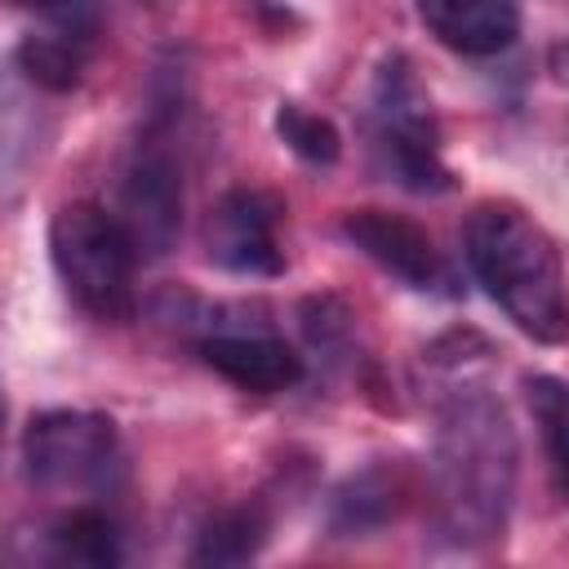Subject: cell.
Masks as SVG:
<instances>
[{
    "label": "cell",
    "mask_w": 569,
    "mask_h": 569,
    "mask_svg": "<svg viewBox=\"0 0 569 569\" xmlns=\"http://www.w3.org/2000/svg\"><path fill=\"white\" fill-rule=\"evenodd\" d=\"M182 209H187V178H182V156L173 147V111H156L124 156L120 209L111 213L124 222L138 262H156L178 244Z\"/></svg>",
    "instance_id": "8992f818"
},
{
    "label": "cell",
    "mask_w": 569,
    "mask_h": 569,
    "mask_svg": "<svg viewBox=\"0 0 569 569\" xmlns=\"http://www.w3.org/2000/svg\"><path fill=\"white\" fill-rule=\"evenodd\" d=\"M276 133L307 164H338V156H342V133L333 129V120L302 107V102H280L276 107Z\"/></svg>",
    "instance_id": "2e32d148"
},
{
    "label": "cell",
    "mask_w": 569,
    "mask_h": 569,
    "mask_svg": "<svg viewBox=\"0 0 569 569\" xmlns=\"http://www.w3.org/2000/svg\"><path fill=\"white\" fill-rule=\"evenodd\" d=\"M525 400H529L533 427H538V436H542V453H547L551 485H556V493L565 498V485H569V449H565V382H560V378H551V373H533V378H525Z\"/></svg>",
    "instance_id": "9a60e30c"
},
{
    "label": "cell",
    "mask_w": 569,
    "mask_h": 569,
    "mask_svg": "<svg viewBox=\"0 0 569 569\" xmlns=\"http://www.w3.org/2000/svg\"><path fill=\"white\" fill-rule=\"evenodd\" d=\"M44 542H49L53 560H67V565L111 569V565L124 560L120 529H116V520H111L98 502H76L67 516H58V520L44 529Z\"/></svg>",
    "instance_id": "4fadbf2b"
},
{
    "label": "cell",
    "mask_w": 569,
    "mask_h": 569,
    "mask_svg": "<svg viewBox=\"0 0 569 569\" xmlns=\"http://www.w3.org/2000/svg\"><path fill=\"white\" fill-rule=\"evenodd\" d=\"M409 498H413V485L400 462H369L329 493L325 529L329 538H369L387 529L409 507Z\"/></svg>",
    "instance_id": "30bf717a"
},
{
    "label": "cell",
    "mask_w": 569,
    "mask_h": 569,
    "mask_svg": "<svg viewBox=\"0 0 569 569\" xmlns=\"http://www.w3.org/2000/svg\"><path fill=\"white\" fill-rule=\"evenodd\" d=\"M342 236L373 267H382L387 276H396L405 289L440 293L449 284V267H445V253L436 249L431 231L418 227L405 213H391V209H351V213H342Z\"/></svg>",
    "instance_id": "ba28073f"
},
{
    "label": "cell",
    "mask_w": 569,
    "mask_h": 569,
    "mask_svg": "<svg viewBox=\"0 0 569 569\" xmlns=\"http://www.w3.org/2000/svg\"><path fill=\"white\" fill-rule=\"evenodd\" d=\"M49 258H53V271L67 289V298L84 316H93L102 325H124L133 316L138 249L111 209H102L93 200L62 204L49 222Z\"/></svg>",
    "instance_id": "3957f363"
},
{
    "label": "cell",
    "mask_w": 569,
    "mask_h": 569,
    "mask_svg": "<svg viewBox=\"0 0 569 569\" xmlns=\"http://www.w3.org/2000/svg\"><path fill=\"white\" fill-rule=\"evenodd\" d=\"M418 22L462 58H493L520 36L516 0H413Z\"/></svg>",
    "instance_id": "8fae6325"
},
{
    "label": "cell",
    "mask_w": 569,
    "mask_h": 569,
    "mask_svg": "<svg viewBox=\"0 0 569 569\" xmlns=\"http://www.w3.org/2000/svg\"><path fill=\"white\" fill-rule=\"evenodd\" d=\"M18 4H27V9H40V13L58 18V22H76V13H80L89 0H18Z\"/></svg>",
    "instance_id": "e0dca14e"
},
{
    "label": "cell",
    "mask_w": 569,
    "mask_h": 569,
    "mask_svg": "<svg viewBox=\"0 0 569 569\" xmlns=\"http://www.w3.org/2000/svg\"><path fill=\"white\" fill-rule=\"evenodd\" d=\"M196 351L218 378L253 396H276L302 382V356L284 338L253 325H213L196 338Z\"/></svg>",
    "instance_id": "9c48e42d"
},
{
    "label": "cell",
    "mask_w": 569,
    "mask_h": 569,
    "mask_svg": "<svg viewBox=\"0 0 569 569\" xmlns=\"http://www.w3.org/2000/svg\"><path fill=\"white\" fill-rule=\"evenodd\" d=\"M271 538V516L258 507V502H240V507H227L218 516H209L196 533V547H191V565H244L253 560Z\"/></svg>",
    "instance_id": "5bb4252c"
},
{
    "label": "cell",
    "mask_w": 569,
    "mask_h": 569,
    "mask_svg": "<svg viewBox=\"0 0 569 569\" xmlns=\"http://www.w3.org/2000/svg\"><path fill=\"white\" fill-rule=\"evenodd\" d=\"M84 58H89V27L76 22H62L58 31H31L13 49L18 76L44 93H71L84 80Z\"/></svg>",
    "instance_id": "7c38bea8"
},
{
    "label": "cell",
    "mask_w": 569,
    "mask_h": 569,
    "mask_svg": "<svg viewBox=\"0 0 569 569\" xmlns=\"http://www.w3.org/2000/svg\"><path fill=\"white\" fill-rule=\"evenodd\" d=\"M0 427H4V396H0Z\"/></svg>",
    "instance_id": "ac0fdd59"
},
{
    "label": "cell",
    "mask_w": 569,
    "mask_h": 569,
    "mask_svg": "<svg viewBox=\"0 0 569 569\" xmlns=\"http://www.w3.org/2000/svg\"><path fill=\"white\" fill-rule=\"evenodd\" d=\"M369 138L382 173L418 196H440L453 173L440 151V120L418 67L405 53H387L369 84Z\"/></svg>",
    "instance_id": "277c9868"
},
{
    "label": "cell",
    "mask_w": 569,
    "mask_h": 569,
    "mask_svg": "<svg viewBox=\"0 0 569 569\" xmlns=\"http://www.w3.org/2000/svg\"><path fill=\"white\" fill-rule=\"evenodd\" d=\"M520 480V449L507 409L471 382H453L436 409L427 462L431 529L449 547H485L502 538Z\"/></svg>",
    "instance_id": "6da1fadb"
},
{
    "label": "cell",
    "mask_w": 569,
    "mask_h": 569,
    "mask_svg": "<svg viewBox=\"0 0 569 569\" xmlns=\"http://www.w3.org/2000/svg\"><path fill=\"white\" fill-rule=\"evenodd\" d=\"M22 471L44 493L102 498L124 476L120 431L93 409H44L22 431Z\"/></svg>",
    "instance_id": "5b68a950"
},
{
    "label": "cell",
    "mask_w": 569,
    "mask_h": 569,
    "mask_svg": "<svg viewBox=\"0 0 569 569\" xmlns=\"http://www.w3.org/2000/svg\"><path fill=\"white\" fill-rule=\"evenodd\" d=\"M284 200L262 187L227 191L204 218V258L231 276L271 280L284 271Z\"/></svg>",
    "instance_id": "52a82bcc"
},
{
    "label": "cell",
    "mask_w": 569,
    "mask_h": 569,
    "mask_svg": "<svg viewBox=\"0 0 569 569\" xmlns=\"http://www.w3.org/2000/svg\"><path fill=\"white\" fill-rule=\"evenodd\" d=\"M462 258L502 316L542 347L565 342V262L556 236L511 200H485L462 222Z\"/></svg>",
    "instance_id": "7a4b0ae2"
}]
</instances>
